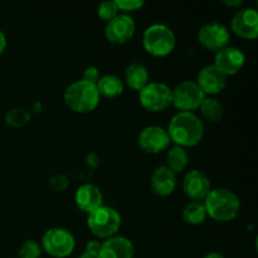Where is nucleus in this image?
I'll return each mask as SVG.
<instances>
[{
	"mask_svg": "<svg viewBox=\"0 0 258 258\" xmlns=\"http://www.w3.org/2000/svg\"><path fill=\"white\" fill-rule=\"evenodd\" d=\"M170 141L180 148H191L201 143L204 135L203 121L194 112H178L168 126Z\"/></svg>",
	"mask_w": 258,
	"mask_h": 258,
	"instance_id": "obj_1",
	"label": "nucleus"
},
{
	"mask_svg": "<svg viewBox=\"0 0 258 258\" xmlns=\"http://www.w3.org/2000/svg\"><path fill=\"white\" fill-rule=\"evenodd\" d=\"M207 216L217 222L233 221L239 213L241 201L234 191L226 188L212 189L204 199Z\"/></svg>",
	"mask_w": 258,
	"mask_h": 258,
	"instance_id": "obj_2",
	"label": "nucleus"
},
{
	"mask_svg": "<svg viewBox=\"0 0 258 258\" xmlns=\"http://www.w3.org/2000/svg\"><path fill=\"white\" fill-rule=\"evenodd\" d=\"M100 93L96 85L81 80L68 86L63 95V100L68 108L77 113H88L100 103Z\"/></svg>",
	"mask_w": 258,
	"mask_h": 258,
	"instance_id": "obj_3",
	"label": "nucleus"
},
{
	"mask_svg": "<svg viewBox=\"0 0 258 258\" xmlns=\"http://www.w3.org/2000/svg\"><path fill=\"white\" fill-rule=\"evenodd\" d=\"M143 45L154 57H166L174 50L176 38L173 30L165 24H151L143 34Z\"/></svg>",
	"mask_w": 258,
	"mask_h": 258,
	"instance_id": "obj_4",
	"label": "nucleus"
},
{
	"mask_svg": "<svg viewBox=\"0 0 258 258\" xmlns=\"http://www.w3.org/2000/svg\"><path fill=\"white\" fill-rule=\"evenodd\" d=\"M87 226L95 236L107 239L115 236L120 229L121 216L116 209L101 206L88 214Z\"/></svg>",
	"mask_w": 258,
	"mask_h": 258,
	"instance_id": "obj_5",
	"label": "nucleus"
},
{
	"mask_svg": "<svg viewBox=\"0 0 258 258\" xmlns=\"http://www.w3.org/2000/svg\"><path fill=\"white\" fill-rule=\"evenodd\" d=\"M141 106L150 112H161L171 106L173 92L168 85L163 82H149L139 91Z\"/></svg>",
	"mask_w": 258,
	"mask_h": 258,
	"instance_id": "obj_6",
	"label": "nucleus"
},
{
	"mask_svg": "<svg viewBox=\"0 0 258 258\" xmlns=\"http://www.w3.org/2000/svg\"><path fill=\"white\" fill-rule=\"evenodd\" d=\"M75 237L66 228L54 227L43 234L42 248L52 257H68L75 249Z\"/></svg>",
	"mask_w": 258,
	"mask_h": 258,
	"instance_id": "obj_7",
	"label": "nucleus"
},
{
	"mask_svg": "<svg viewBox=\"0 0 258 258\" xmlns=\"http://www.w3.org/2000/svg\"><path fill=\"white\" fill-rule=\"evenodd\" d=\"M171 92H173L171 105L180 110V112H193L194 110L201 107L202 102L206 98L204 92L194 81H183L175 86Z\"/></svg>",
	"mask_w": 258,
	"mask_h": 258,
	"instance_id": "obj_8",
	"label": "nucleus"
},
{
	"mask_svg": "<svg viewBox=\"0 0 258 258\" xmlns=\"http://www.w3.org/2000/svg\"><path fill=\"white\" fill-rule=\"evenodd\" d=\"M231 34L229 30L227 29L226 25L221 23H208L204 24L198 32V40L204 48L209 50H218L223 49L228 45Z\"/></svg>",
	"mask_w": 258,
	"mask_h": 258,
	"instance_id": "obj_9",
	"label": "nucleus"
},
{
	"mask_svg": "<svg viewBox=\"0 0 258 258\" xmlns=\"http://www.w3.org/2000/svg\"><path fill=\"white\" fill-rule=\"evenodd\" d=\"M136 25L133 18L127 14H117L108 20L105 27V37L108 42L123 44L135 34Z\"/></svg>",
	"mask_w": 258,
	"mask_h": 258,
	"instance_id": "obj_10",
	"label": "nucleus"
},
{
	"mask_svg": "<svg viewBox=\"0 0 258 258\" xmlns=\"http://www.w3.org/2000/svg\"><path fill=\"white\" fill-rule=\"evenodd\" d=\"M139 145L149 154H158L166 150L170 145L168 131L160 126H148L139 134Z\"/></svg>",
	"mask_w": 258,
	"mask_h": 258,
	"instance_id": "obj_11",
	"label": "nucleus"
},
{
	"mask_svg": "<svg viewBox=\"0 0 258 258\" xmlns=\"http://www.w3.org/2000/svg\"><path fill=\"white\" fill-rule=\"evenodd\" d=\"M234 34L243 39H256L258 37V13L254 8L241 9L234 14L231 22Z\"/></svg>",
	"mask_w": 258,
	"mask_h": 258,
	"instance_id": "obj_12",
	"label": "nucleus"
},
{
	"mask_svg": "<svg viewBox=\"0 0 258 258\" xmlns=\"http://www.w3.org/2000/svg\"><path fill=\"white\" fill-rule=\"evenodd\" d=\"M244 62H246V55L239 48L227 45L226 48L216 53L213 64L224 76H233L243 68Z\"/></svg>",
	"mask_w": 258,
	"mask_h": 258,
	"instance_id": "obj_13",
	"label": "nucleus"
},
{
	"mask_svg": "<svg viewBox=\"0 0 258 258\" xmlns=\"http://www.w3.org/2000/svg\"><path fill=\"white\" fill-rule=\"evenodd\" d=\"M183 190L191 202H202L212 190L211 180L202 170H190L184 176Z\"/></svg>",
	"mask_w": 258,
	"mask_h": 258,
	"instance_id": "obj_14",
	"label": "nucleus"
},
{
	"mask_svg": "<svg viewBox=\"0 0 258 258\" xmlns=\"http://www.w3.org/2000/svg\"><path fill=\"white\" fill-rule=\"evenodd\" d=\"M197 85L204 95H217L222 92L227 85V76H224L214 64H208L198 73Z\"/></svg>",
	"mask_w": 258,
	"mask_h": 258,
	"instance_id": "obj_15",
	"label": "nucleus"
},
{
	"mask_svg": "<svg viewBox=\"0 0 258 258\" xmlns=\"http://www.w3.org/2000/svg\"><path fill=\"white\" fill-rule=\"evenodd\" d=\"M100 258H133L134 244L128 238L113 236L101 243Z\"/></svg>",
	"mask_w": 258,
	"mask_h": 258,
	"instance_id": "obj_16",
	"label": "nucleus"
},
{
	"mask_svg": "<svg viewBox=\"0 0 258 258\" xmlns=\"http://www.w3.org/2000/svg\"><path fill=\"white\" fill-rule=\"evenodd\" d=\"M102 193L100 188L93 184H83L77 189L75 196L76 206L82 212L90 214L102 206Z\"/></svg>",
	"mask_w": 258,
	"mask_h": 258,
	"instance_id": "obj_17",
	"label": "nucleus"
},
{
	"mask_svg": "<svg viewBox=\"0 0 258 258\" xmlns=\"http://www.w3.org/2000/svg\"><path fill=\"white\" fill-rule=\"evenodd\" d=\"M151 188L154 193L160 197L171 196L176 188V174L168 166H158L151 175Z\"/></svg>",
	"mask_w": 258,
	"mask_h": 258,
	"instance_id": "obj_18",
	"label": "nucleus"
},
{
	"mask_svg": "<svg viewBox=\"0 0 258 258\" xmlns=\"http://www.w3.org/2000/svg\"><path fill=\"white\" fill-rule=\"evenodd\" d=\"M125 81L131 90L141 91L149 83V71L141 63H131L125 71Z\"/></svg>",
	"mask_w": 258,
	"mask_h": 258,
	"instance_id": "obj_19",
	"label": "nucleus"
},
{
	"mask_svg": "<svg viewBox=\"0 0 258 258\" xmlns=\"http://www.w3.org/2000/svg\"><path fill=\"white\" fill-rule=\"evenodd\" d=\"M100 96L106 98L118 97L123 92V83L117 76L107 75L100 77L98 82L96 83Z\"/></svg>",
	"mask_w": 258,
	"mask_h": 258,
	"instance_id": "obj_20",
	"label": "nucleus"
},
{
	"mask_svg": "<svg viewBox=\"0 0 258 258\" xmlns=\"http://www.w3.org/2000/svg\"><path fill=\"white\" fill-rule=\"evenodd\" d=\"M189 163V155L185 149L180 146H173L166 154V165L174 174L184 171Z\"/></svg>",
	"mask_w": 258,
	"mask_h": 258,
	"instance_id": "obj_21",
	"label": "nucleus"
},
{
	"mask_svg": "<svg viewBox=\"0 0 258 258\" xmlns=\"http://www.w3.org/2000/svg\"><path fill=\"white\" fill-rule=\"evenodd\" d=\"M181 216H183L185 223L191 224V226H198L206 221L207 212L202 202H190V203L184 206Z\"/></svg>",
	"mask_w": 258,
	"mask_h": 258,
	"instance_id": "obj_22",
	"label": "nucleus"
},
{
	"mask_svg": "<svg viewBox=\"0 0 258 258\" xmlns=\"http://www.w3.org/2000/svg\"><path fill=\"white\" fill-rule=\"evenodd\" d=\"M201 112L203 117L209 122H218L222 120L224 113L223 105L216 98L206 97L201 105Z\"/></svg>",
	"mask_w": 258,
	"mask_h": 258,
	"instance_id": "obj_23",
	"label": "nucleus"
},
{
	"mask_svg": "<svg viewBox=\"0 0 258 258\" xmlns=\"http://www.w3.org/2000/svg\"><path fill=\"white\" fill-rule=\"evenodd\" d=\"M30 121V112L23 107L10 108L5 115V122L12 127H23Z\"/></svg>",
	"mask_w": 258,
	"mask_h": 258,
	"instance_id": "obj_24",
	"label": "nucleus"
},
{
	"mask_svg": "<svg viewBox=\"0 0 258 258\" xmlns=\"http://www.w3.org/2000/svg\"><path fill=\"white\" fill-rule=\"evenodd\" d=\"M97 14L101 19L106 20V22H108V20H111L112 18H115L116 15L118 14V9L115 0H108V2L101 3V4L98 5Z\"/></svg>",
	"mask_w": 258,
	"mask_h": 258,
	"instance_id": "obj_25",
	"label": "nucleus"
},
{
	"mask_svg": "<svg viewBox=\"0 0 258 258\" xmlns=\"http://www.w3.org/2000/svg\"><path fill=\"white\" fill-rule=\"evenodd\" d=\"M42 247L34 241H27L19 249V258H40Z\"/></svg>",
	"mask_w": 258,
	"mask_h": 258,
	"instance_id": "obj_26",
	"label": "nucleus"
},
{
	"mask_svg": "<svg viewBox=\"0 0 258 258\" xmlns=\"http://www.w3.org/2000/svg\"><path fill=\"white\" fill-rule=\"evenodd\" d=\"M116 5H117L118 12L130 13V12H136V10H140L144 7L145 3L143 0H115Z\"/></svg>",
	"mask_w": 258,
	"mask_h": 258,
	"instance_id": "obj_27",
	"label": "nucleus"
},
{
	"mask_svg": "<svg viewBox=\"0 0 258 258\" xmlns=\"http://www.w3.org/2000/svg\"><path fill=\"white\" fill-rule=\"evenodd\" d=\"M100 71H98L97 67H93V66H90V67L86 68L83 71V76H82V80L86 81V82H90L96 85L100 80Z\"/></svg>",
	"mask_w": 258,
	"mask_h": 258,
	"instance_id": "obj_28",
	"label": "nucleus"
},
{
	"mask_svg": "<svg viewBox=\"0 0 258 258\" xmlns=\"http://www.w3.org/2000/svg\"><path fill=\"white\" fill-rule=\"evenodd\" d=\"M50 185H52V188L54 189V190H64L68 186V178L67 176L58 174V175H54L50 179Z\"/></svg>",
	"mask_w": 258,
	"mask_h": 258,
	"instance_id": "obj_29",
	"label": "nucleus"
},
{
	"mask_svg": "<svg viewBox=\"0 0 258 258\" xmlns=\"http://www.w3.org/2000/svg\"><path fill=\"white\" fill-rule=\"evenodd\" d=\"M100 249H101V242L96 241V239H92V241H90L87 244H86V252H88V253L100 254Z\"/></svg>",
	"mask_w": 258,
	"mask_h": 258,
	"instance_id": "obj_30",
	"label": "nucleus"
},
{
	"mask_svg": "<svg viewBox=\"0 0 258 258\" xmlns=\"http://www.w3.org/2000/svg\"><path fill=\"white\" fill-rule=\"evenodd\" d=\"M5 48H7V37H5L4 33L0 30V54L4 52Z\"/></svg>",
	"mask_w": 258,
	"mask_h": 258,
	"instance_id": "obj_31",
	"label": "nucleus"
},
{
	"mask_svg": "<svg viewBox=\"0 0 258 258\" xmlns=\"http://www.w3.org/2000/svg\"><path fill=\"white\" fill-rule=\"evenodd\" d=\"M222 3L227 7H239L243 2L242 0H222Z\"/></svg>",
	"mask_w": 258,
	"mask_h": 258,
	"instance_id": "obj_32",
	"label": "nucleus"
},
{
	"mask_svg": "<svg viewBox=\"0 0 258 258\" xmlns=\"http://www.w3.org/2000/svg\"><path fill=\"white\" fill-rule=\"evenodd\" d=\"M203 258H226L223 254L218 253V252H211V253L206 254Z\"/></svg>",
	"mask_w": 258,
	"mask_h": 258,
	"instance_id": "obj_33",
	"label": "nucleus"
},
{
	"mask_svg": "<svg viewBox=\"0 0 258 258\" xmlns=\"http://www.w3.org/2000/svg\"><path fill=\"white\" fill-rule=\"evenodd\" d=\"M80 258H100L98 257V254H93V253H88V252H83L82 254H81Z\"/></svg>",
	"mask_w": 258,
	"mask_h": 258,
	"instance_id": "obj_34",
	"label": "nucleus"
}]
</instances>
